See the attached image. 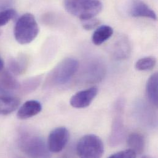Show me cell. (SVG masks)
Wrapping results in <instances>:
<instances>
[{
    "label": "cell",
    "mask_w": 158,
    "mask_h": 158,
    "mask_svg": "<svg viewBox=\"0 0 158 158\" xmlns=\"http://www.w3.org/2000/svg\"><path fill=\"white\" fill-rule=\"evenodd\" d=\"M14 0H0V12L12 8Z\"/></svg>",
    "instance_id": "cb8c5ba5"
},
{
    "label": "cell",
    "mask_w": 158,
    "mask_h": 158,
    "mask_svg": "<svg viewBox=\"0 0 158 158\" xmlns=\"http://www.w3.org/2000/svg\"><path fill=\"white\" fill-rule=\"evenodd\" d=\"M105 73V68L103 64L99 61H94L90 64H87L85 69V77L89 82L98 81L102 79Z\"/></svg>",
    "instance_id": "9a60e30c"
},
{
    "label": "cell",
    "mask_w": 158,
    "mask_h": 158,
    "mask_svg": "<svg viewBox=\"0 0 158 158\" xmlns=\"http://www.w3.org/2000/svg\"><path fill=\"white\" fill-rule=\"evenodd\" d=\"M79 69V62L73 58H65L60 61L48 74L46 84L56 86L67 84Z\"/></svg>",
    "instance_id": "6da1fadb"
},
{
    "label": "cell",
    "mask_w": 158,
    "mask_h": 158,
    "mask_svg": "<svg viewBox=\"0 0 158 158\" xmlns=\"http://www.w3.org/2000/svg\"><path fill=\"white\" fill-rule=\"evenodd\" d=\"M41 103L35 100H28L18 110L17 116L19 119L25 120L38 114L42 110Z\"/></svg>",
    "instance_id": "8fae6325"
},
{
    "label": "cell",
    "mask_w": 158,
    "mask_h": 158,
    "mask_svg": "<svg viewBox=\"0 0 158 158\" xmlns=\"http://www.w3.org/2000/svg\"><path fill=\"white\" fill-rule=\"evenodd\" d=\"M77 153L81 158H101L104 153V145L98 136L87 134L81 137L78 141Z\"/></svg>",
    "instance_id": "5b68a950"
},
{
    "label": "cell",
    "mask_w": 158,
    "mask_h": 158,
    "mask_svg": "<svg viewBox=\"0 0 158 158\" xmlns=\"http://www.w3.org/2000/svg\"><path fill=\"white\" fill-rule=\"evenodd\" d=\"M20 100L19 98L0 95V116H6L15 111L20 106Z\"/></svg>",
    "instance_id": "7c38bea8"
},
{
    "label": "cell",
    "mask_w": 158,
    "mask_h": 158,
    "mask_svg": "<svg viewBox=\"0 0 158 158\" xmlns=\"http://www.w3.org/2000/svg\"><path fill=\"white\" fill-rule=\"evenodd\" d=\"M129 14L133 17H144L156 20V12L142 0H131L127 8Z\"/></svg>",
    "instance_id": "52a82bcc"
},
{
    "label": "cell",
    "mask_w": 158,
    "mask_h": 158,
    "mask_svg": "<svg viewBox=\"0 0 158 158\" xmlns=\"http://www.w3.org/2000/svg\"><path fill=\"white\" fill-rule=\"evenodd\" d=\"M9 70L0 73V89L5 91L14 90L20 88V84Z\"/></svg>",
    "instance_id": "e0dca14e"
},
{
    "label": "cell",
    "mask_w": 158,
    "mask_h": 158,
    "mask_svg": "<svg viewBox=\"0 0 158 158\" xmlns=\"http://www.w3.org/2000/svg\"><path fill=\"white\" fill-rule=\"evenodd\" d=\"M113 35V29L108 25H103L98 27L94 31L92 41L96 46H100L108 40Z\"/></svg>",
    "instance_id": "2e32d148"
},
{
    "label": "cell",
    "mask_w": 158,
    "mask_h": 158,
    "mask_svg": "<svg viewBox=\"0 0 158 158\" xmlns=\"http://www.w3.org/2000/svg\"><path fill=\"white\" fill-rule=\"evenodd\" d=\"M137 154L131 149H127L119 152L109 156L110 158H135Z\"/></svg>",
    "instance_id": "7402d4cb"
},
{
    "label": "cell",
    "mask_w": 158,
    "mask_h": 158,
    "mask_svg": "<svg viewBox=\"0 0 158 158\" xmlns=\"http://www.w3.org/2000/svg\"><path fill=\"white\" fill-rule=\"evenodd\" d=\"M100 24V21L95 18L82 21V27L86 30H92Z\"/></svg>",
    "instance_id": "603a6c76"
},
{
    "label": "cell",
    "mask_w": 158,
    "mask_h": 158,
    "mask_svg": "<svg viewBox=\"0 0 158 158\" xmlns=\"http://www.w3.org/2000/svg\"><path fill=\"white\" fill-rule=\"evenodd\" d=\"M38 24L34 15L26 13L17 20L14 35L17 42L20 44H27L35 40L39 33Z\"/></svg>",
    "instance_id": "3957f363"
},
{
    "label": "cell",
    "mask_w": 158,
    "mask_h": 158,
    "mask_svg": "<svg viewBox=\"0 0 158 158\" xmlns=\"http://www.w3.org/2000/svg\"><path fill=\"white\" fill-rule=\"evenodd\" d=\"M127 145L129 149L133 150L136 154L141 155L145 148V140L142 134L138 132L131 134L127 139Z\"/></svg>",
    "instance_id": "ac0fdd59"
},
{
    "label": "cell",
    "mask_w": 158,
    "mask_h": 158,
    "mask_svg": "<svg viewBox=\"0 0 158 158\" xmlns=\"http://www.w3.org/2000/svg\"><path fill=\"white\" fill-rule=\"evenodd\" d=\"M28 59L26 56L21 55L16 58L10 59L9 61V70L15 76L24 73L28 68Z\"/></svg>",
    "instance_id": "5bb4252c"
},
{
    "label": "cell",
    "mask_w": 158,
    "mask_h": 158,
    "mask_svg": "<svg viewBox=\"0 0 158 158\" xmlns=\"http://www.w3.org/2000/svg\"><path fill=\"white\" fill-rule=\"evenodd\" d=\"M70 139V132L65 127L54 129L49 134L47 145L49 151L52 153L61 152L67 146Z\"/></svg>",
    "instance_id": "8992f818"
},
{
    "label": "cell",
    "mask_w": 158,
    "mask_h": 158,
    "mask_svg": "<svg viewBox=\"0 0 158 158\" xmlns=\"http://www.w3.org/2000/svg\"><path fill=\"white\" fill-rule=\"evenodd\" d=\"M110 49L111 56L116 60H124L131 55V43L126 36L122 35L113 41Z\"/></svg>",
    "instance_id": "9c48e42d"
},
{
    "label": "cell",
    "mask_w": 158,
    "mask_h": 158,
    "mask_svg": "<svg viewBox=\"0 0 158 158\" xmlns=\"http://www.w3.org/2000/svg\"><path fill=\"white\" fill-rule=\"evenodd\" d=\"M64 6L69 14L82 21L95 18L103 9L98 0H64Z\"/></svg>",
    "instance_id": "7a4b0ae2"
},
{
    "label": "cell",
    "mask_w": 158,
    "mask_h": 158,
    "mask_svg": "<svg viewBox=\"0 0 158 158\" xmlns=\"http://www.w3.org/2000/svg\"><path fill=\"white\" fill-rule=\"evenodd\" d=\"M146 94L149 102L155 107L158 105V75L155 73L148 78L146 84Z\"/></svg>",
    "instance_id": "4fadbf2b"
},
{
    "label": "cell",
    "mask_w": 158,
    "mask_h": 158,
    "mask_svg": "<svg viewBox=\"0 0 158 158\" xmlns=\"http://www.w3.org/2000/svg\"><path fill=\"white\" fill-rule=\"evenodd\" d=\"M121 114V108H119V106H118L116 113L113 122L112 131L110 139V143L113 146L119 144L124 137V128Z\"/></svg>",
    "instance_id": "30bf717a"
},
{
    "label": "cell",
    "mask_w": 158,
    "mask_h": 158,
    "mask_svg": "<svg viewBox=\"0 0 158 158\" xmlns=\"http://www.w3.org/2000/svg\"><path fill=\"white\" fill-rule=\"evenodd\" d=\"M97 94L98 89L95 86L81 90L72 97L70 103L75 108H86L91 104Z\"/></svg>",
    "instance_id": "ba28073f"
},
{
    "label": "cell",
    "mask_w": 158,
    "mask_h": 158,
    "mask_svg": "<svg viewBox=\"0 0 158 158\" xmlns=\"http://www.w3.org/2000/svg\"><path fill=\"white\" fill-rule=\"evenodd\" d=\"M19 145L22 152L31 158H48L50 156L47 143L39 135L23 133L19 140Z\"/></svg>",
    "instance_id": "277c9868"
},
{
    "label": "cell",
    "mask_w": 158,
    "mask_h": 158,
    "mask_svg": "<svg viewBox=\"0 0 158 158\" xmlns=\"http://www.w3.org/2000/svg\"><path fill=\"white\" fill-rule=\"evenodd\" d=\"M17 16V12L13 8L0 12V27L6 25L9 21Z\"/></svg>",
    "instance_id": "44dd1931"
},
{
    "label": "cell",
    "mask_w": 158,
    "mask_h": 158,
    "mask_svg": "<svg viewBox=\"0 0 158 158\" xmlns=\"http://www.w3.org/2000/svg\"><path fill=\"white\" fill-rule=\"evenodd\" d=\"M4 68V61L0 56V73Z\"/></svg>",
    "instance_id": "d4e9b609"
},
{
    "label": "cell",
    "mask_w": 158,
    "mask_h": 158,
    "mask_svg": "<svg viewBox=\"0 0 158 158\" xmlns=\"http://www.w3.org/2000/svg\"><path fill=\"white\" fill-rule=\"evenodd\" d=\"M43 79V76H36L33 78L25 80L23 81L22 84H20V88L22 91L25 94H28L34 91L40 84L41 80Z\"/></svg>",
    "instance_id": "d6986e66"
},
{
    "label": "cell",
    "mask_w": 158,
    "mask_h": 158,
    "mask_svg": "<svg viewBox=\"0 0 158 158\" xmlns=\"http://www.w3.org/2000/svg\"><path fill=\"white\" fill-rule=\"evenodd\" d=\"M156 64V59L153 56L140 59L135 64V69L139 71H148L153 69Z\"/></svg>",
    "instance_id": "ffe728a7"
}]
</instances>
